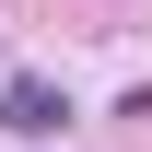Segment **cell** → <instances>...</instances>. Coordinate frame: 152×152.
<instances>
[{
  "mask_svg": "<svg viewBox=\"0 0 152 152\" xmlns=\"http://www.w3.org/2000/svg\"><path fill=\"white\" fill-rule=\"evenodd\" d=\"M0 129H23V140H47V129H70V105H58V94H35V82H23V94L0 105Z\"/></svg>",
  "mask_w": 152,
  "mask_h": 152,
  "instance_id": "1",
  "label": "cell"
}]
</instances>
